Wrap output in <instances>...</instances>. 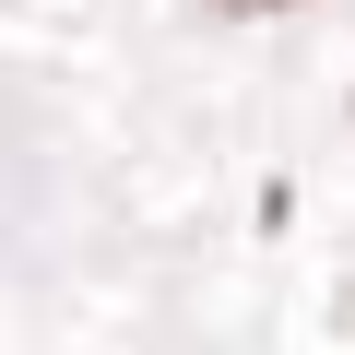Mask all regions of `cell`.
<instances>
[{"instance_id": "1", "label": "cell", "mask_w": 355, "mask_h": 355, "mask_svg": "<svg viewBox=\"0 0 355 355\" xmlns=\"http://www.w3.org/2000/svg\"><path fill=\"white\" fill-rule=\"evenodd\" d=\"M214 12H249V24H261V12H296V0H214Z\"/></svg>"}]
</instances>
